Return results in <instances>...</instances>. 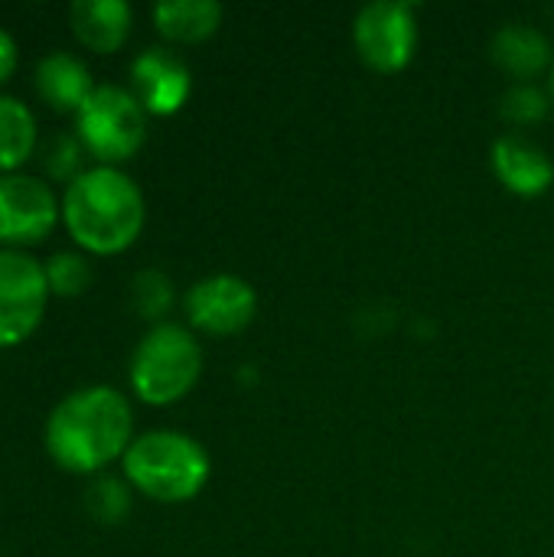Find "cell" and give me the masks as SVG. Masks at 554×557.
I'll list each match as a JSON object with an SVG mask.
<instances>
[{
	"label": "cell",
	"instance_id": "14",
	"mask_svg": "<svg viewBox=\"0 0 554 557\" xmlns=\"http://www.w3.org/2000/svg\"><path fill=\"white\" fill-rule=\"evenodd\" d=\"M36 91L56 111H78L95 91L91 72L72 52H49L36 62Z\"/></svg>",
	"mask_w": 554,
	"mask_h": 557
},
{
	"label": "cell",
	"instance_id": "11",
	"mask_svg": "<svg viewBox=\"0 0 554 557\" xmlns=\"http://www.w3.org/2000/svg\"><path fill=\"white\" fill-rule=\"evenodd\" d=\"M490 163L496 180L516 196H542L554 183L552 157L522 134H503L490 147Z\"/></svg>",
	"mask_w": 554,
	"mask_h": 557
},
{
	"label": "cell",
	"instance_id": "10",
	"mask_svg": "<svg viewBox=\"0 0 554 557\" xmlns=\"http://www.w3.org/2000/svg\"><path fill=\"white\" fill-rule=\"evenodd\" d=\"M131 85L147 114L167 117L186 104L193 78H189L186 62L176 52H170L163 46H150L131 65Z\"/></svg>",
	"mask_w": 554,
	"mask_h": 557
},
{
	"label": "cell",
	"instance_id": "22",
	"mask_svg": "<svg viewBox=\"0 0 554 557\" xmlns=\"http://www.w3.org/2000/svg\"><path fill=\"white\" fill-rule=\"evenodd\" d=\"M16 39L0 26V82H7L10 75H13V69H16Z\"/></svg>",
	"mask_w": 554,
	"mask_h": 557
},
{
	"label": "cell",
	"instance_id": "12",
	"mask_svg": "<svg viewBox=\"0 0 554 557\" xmlns=\"http://www.w3.org/2000/svg\"><path fill=\"white\" fill-rule=\"evenodd\" d=\"M134 10L124 0H75L69 7V23L75 36L95 52H114L131 33Z\"/></svg>",
	"mask_w": 554,
	"mask_h": 557
},
{
	"label": "cell",
	"instance_id": "5",
	"mask_svg": "<svg viewBox=\"0 0 554 557\" xmlns=\"http://www.w3.org/2000/svg\"><path fill=\"white\" fill-rule=\"evenodd\" d=\"M75 131L82 147L101 160V166H114L140 150L147 137V111L134 91L121 85H95L88 101L75 111Z\"/></svg>",
	"mask_w": 554,
	"mask_h": 557
},
{
	"label": "cell",
	"instance_id": "8",
	"mask_svg": "<svg viewBox=\"0 0 554 557\" xmlns=\"http://www.w3.org/2000/svg\"><path fill=\"white\" fill-rule=\"evenodd\" d=\"M258 313L255 287L238 274H209L186 294V320L212 336L242 333Z\"/></svg>",
	"mask_w": 554,
	"mask_h": 557
},
{
	"label": "cell",
	"instance_id": "13",
	"mask_svg": "<svg viewBox=\"0 0 554 557\" xmlns=\"http://www.w3.org/2000/svg\"><path fill=\"white\" fill-rule=\"evenodd\" d=\"M493 59L519 82H529L554 65L552 39L539 26L503 23L493 36Z\"/></svg>",
	"mask_w": 554,
	"mask_h": 557
},
{
	"label": "cell",
	"instance_id": "9",
	"mask_svg": "<svg viewBox=\"0 0 554 557\" xmlns=\"http://www.w3.org/2000/svg\"><path fill=\"white\" fill-rule=\"evenodd\" d=\"M62 206L52 189L23 173L0 176V242L3 245H36L59 222Z\"/></svg>",
	"mask_w": 554,
	"mask_h": 557
},
{
	"label": "cell",
	"instance_id": "20",
	"mask_svg": "<svg viewBox=\"0 0 554 557\" xmlns=\"http://www.w3.org/2000/svg\"><path fill=\"white\" fill-rule=\"evenodd\" d=\"M134 304L144 317L157 320L170 310L173 304V284L167 274L160 271H140L137 281H134Z\"/></svg>",
	"mask_w": 554,
	"mask_h": 557
},
{
	"label": "cell",
	"instance_id": "1",
	"mask_svg": "<svg viewBox=\"0 0 554 557\" xmlns=\"http://www.w3.org/2000/svg\"><path fill=\"white\" fill-rule=\"evenodd\" d=\"M131 401L111 385L65 395L46 421V450L69 473H95L131 447Z\"/></svg>",
	"mask_w": 554,
	"mask_h": 557
},
{
	"label": "cell",
	"instance_id": "7",
	"mask_svg": "<svg viewBox=\"0 0 554 557\" xmlns=\"http://www.w3.org/2000/svg\"><path fill=\"white\" fill-rule=\"evenodd\" d=\"M46 300V268L20 248H0V349L23 343L39 326Z\"/></svg>",
	"mask_w": 554,
	"mask_h": 557
},
{
	"label": "cell",
	"instance_id": "23",
	"mask_svg": "<svg viewBox=\"0 0 554 557\" xmlns=\"http://www.w3.org/2000/svg\"><path fill=\"white\" fill-rule=\"evenodd\" d=\"M552 101H554V65H552Z\"/></svg>",
	"mask_w": 554,
	"mask_h": 557
},
{
	"label": "cell",
	"instance_id": "17",
	"mask_svg": "<svg viewBox=\"0 0 554 557\" xmlns=\"http://www.w3.org/2000/svg\"><path fill=\"white\" fill-rule=\"evenodd\" d=\"M500 114L516 124V127H529L539 124L549 114V95L532 85V82H516L503 98H500Z\"/></svg>",
	"mask_w": 554,
	"mask_h": 557
},
{
	"label": "cell",
	"instance_id": "18",
	"mask_svg": "<svg viewBox=\"0 0 554 557\" xmlns=\"http://www.w3.org/2000/svg\"><path fill=\"white\" fill-rule=\"evenodd\" d=\"M46 281H49V294H59V297H75L88 287L91 281V268L82 255L75 251H59L52 255L46 264Z\"/></svg>",
	"mask_w": 554,
	"mask_h": 557
},
{
	"label": "cell",
	"instance_id": "6",
	"mask_svg": "<svg viewBox=\"0 0 554 557\" xmlns=\"http://www.w3.org/2000/svg\"><path fill=\"white\" fill-rule=\"evenodd\" d=\"M418 7L411 0H376L356 13L353 42L376 72H402L418 46Z\"/></svg>",
	"mask_w": 554,
	"mask_h": 557
},
{
	"label": "cell",
	"instance_id": "19",
	"mask_svg": "<svg viewBox=\"0 0 554 557\" xmlns=\"http://www.w3.org/2000/svg\"><path fill=\"white\" fill-rule=\"evenodd\" d=\"M88 509L98 522L104 525H114L127 516L131 509V496H127V486L114 476H101L95 480V486L88 490Z\"/></svg>",
	"mask_w": 554,
	"mask_h": 557
},
{
	"label": "cell",
	"instance_id": "16",
	"mask_svg": "<svg viewBox=\"0 0 554 557\" xmlns=\"http://www.w3.org/2000/svg\"><path fill=\"white\" fill-rule=\"evenodd\" d=\"M33 147H36L33 111L13 95H0V176L26 163Z\"/></svg>",
	"mask_w": 554,
	"mask_h": 557
},
{
	"label": "cell",
	"instance_id": "21",
	"mask_svg": "<svg viewBox=\"0 0 554 557\" xmlns=\"http://www.w3.org/2000/svg\"><path fill=\"white\" fill-rule=\"evenodd\" d=\"M78 144L72 140V137H56L52 140V160H49V170L56 173V176H65L69 183L78 176L75 170H78Z\"/></svg>",
	"mask_w": 554,
	"mask_h": 557
},
{
	"label": "cell",
	"instance_id": "4",
	"mask_svg": "<svg viewBox=\"0 0 554 557\" xmlns=\"http://www.w3.org/2000/svg\"><path fill=\"white\" fill-rule=\"evenodd\" d=\"M202 375V349L180 323H157L131 356V388L147 405H173Z\"/></svg>",
	"mask_w": 554,
	"mask_h": 557
},
{
	"label": "cell",
	"instance_id": "15",
	"mask_svg": "<svg viewBox=\"0 0 554 557\" xmlns=\"http://www.w3.org/2000/svg\"><path fill=\"white\" fill-rule=\"evenodd\" d=\"M157 29L173 42H202L222 23V3L216 0H163L153 7Z\"/></svg>",
	"mask_w": 554,
	"mask_h": 557
},
{
	"label": "cell",
	"instance_id": "3",
	"mask_svg": "<svg viewBox=\"0 0 554 557\" xmlns=\"http://www.w3.org/2000/svg\"><path fill=\"white\" fill-rule=\"evenodd\" d=\"M121 460L127 483L157 503H186L209 483V454L180 431H147Z\"/></svg>",
	"mask_w": 554,
	"mask_h": 557
},
{
	"label": "cell",
	"instance_id": "2",
	"mask_svg": "<svg viewBox=\"0 0 554 557\" xmlns=\"http://www.w3.org/2000/svg\"><path fill=\"white\" fill-rule=\"evenodd\" d=\"M144 215L140 186L118 166L82 170L62 196V222L91 255H118L131 248L144 228Z\"/></svg>",
	"mask_w": 554,
	"mask_h": 557
}]
</instances>
